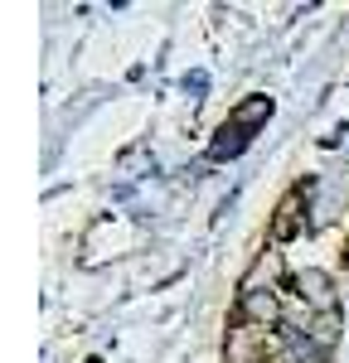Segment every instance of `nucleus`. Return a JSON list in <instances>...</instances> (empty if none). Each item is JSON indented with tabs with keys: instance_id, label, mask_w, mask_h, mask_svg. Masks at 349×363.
Masks as SVG:
<instances>
[{
	"instance_id": "f257e3e1",
	"label": "nucleus",
	"mask_w": 349,
	"mask_h": 363,
	"mask_svg": "<svg viewBox=\"0 0 349 363\" xmlns=\"http://www.w3.org/2000/svg\"><path fill=\"white\" fill-rule=\"evenodd\" d=\"M291 286H296V296L306 301V306H316L320 315H340V291H335V281L325 277V272H296L291 277Z\"/></svg>"
},
{
	"instance_id": "f03ea898",
	"label": "nucleus",
	"mask_w": 349,
	"mask_h": 363,
	"mask_svg": "<svg viewBox=\"0 0 349 363\" xmlns=\"http://www.w3.org/2000/svg\"><path fill=\"white\" fill-rule=\"evenodd\" d=\"M243 320H248V325H262V330L277 325V320H282L277 291H272V286H248V291H243Z\"/></svg>"
},
{
	"instance_id": "7ed1b4c3",
	"label": "nucleus",
	"mask_w": 349,
	"mask_h": 363,
	"mask_svg": "<svg viewBox=\"0 0 349 363\" xmlns=\"http://www.w3.org/2000/svg\"><path fill=\"white\" fill-rule=\"evenodd\" d=\"M272 116V97H248V102H238L228 116V126H238V131H253V126H262Z\"/></svg>"
},
{
	"instance_id": "20e7f679",
	"label": "nucleus",
	"mask_w": 349,
	"mask_h": 363,
	"mask_svg": "<svg viewBox=\"0 0 349 363\" xmlns=\"http://www.w3.org/2000/svg\"><path fill=\"white\" fill-rule=\"evenodd\" d=\"M243 150H248V131H238V126H223V131L214 136V145H209L214 160H233V155H243Z\"/></svg>"
},
{
	"instance_id": "39448f33",
	"label": "nucleus",
	"mask_w": 349,
	"mask_h": 363,
	"mask_svg": "<svg viewBox=\"0 0 349 363\" xmlns=\"http://www.w3.org/2000/svg\"><path fill=\"white\" fill-rule=\"evenodd\" d=\"M306 339H311V344H316L320 354H325V349H330V344L340 339V315H320L316 325L306 330Z\"/></svg>"
},
{
	"instance_id": "423d86ee",
	"label": "nucleus",
	"mask_w": 349,
	"mask_h": 363,
	"mask_svg": "<svg viewBox=\"0 0 349 363\" xmlns=\"http://www.w3.org/2000/svg\"><path fill=\"white\" fill-rule=\"evenodd\" d=\"M296 228H301V218H296V194L277 208V223H272V238L277 242H287V238H296Z\"/></svg>"
},
{
	"instance_id": "0eeeda50",
	"label": "nucleus",
	"mask_w": 349,
	"mask_h": 363,
	"mask_svg": "<svg viewBox=\"0 0 349 363\" xmlns=\"http://www.w3.org/2000/svg\"><path fill=\"white\" fill-rule=\"evenodd\" d=\"M287 363H325V354H320L306 335H291L287 339Z\"/></svg>"
},
{
	"instance_id": "6e6552de",
	"label": "nucleus",
	"mask_w": 349,
	"mask_h": 363,
	"mask_svg": "<svg viewBox=\"0 0 349 363\" xmlns=\"http://www.w3.org/2000/svg\"><path fill=\"white\" fill-rule=\"evenodd\" d=\"M345 257H349V242H345Z\"/></svg>"
}]
</instances>
